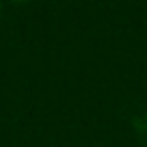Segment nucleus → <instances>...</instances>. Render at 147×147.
<instances>
[{
  "mask_svg": "<svg viewBox=\"0 0 147 147\" xmlns=\"http://www.w3.org/2000/svg\"><path fill=\"white\" fill-rule=\"evenodd\" d=\"M13 2H28V0H13Z\"/></svg>",
  "mask_w": 147,
  "mask_h": 147,
  "instance_id": "obj_1",
  "label": "nucleus"
},
{
  "mask_svg": "<svg viewBox=\"0 0 147 147\" xmlns=\"http://www.w3.org/2000/svg\"><path fill=\"white\" fill-rule=\"evenodd\" d=\"M0 13H2V0H0Z\"/></svg>",
  "mask_w": 147,
  "mask_h": 147,
  "instance_id": "obj_2",
  "label": "nucleus"
}]
</instances>
